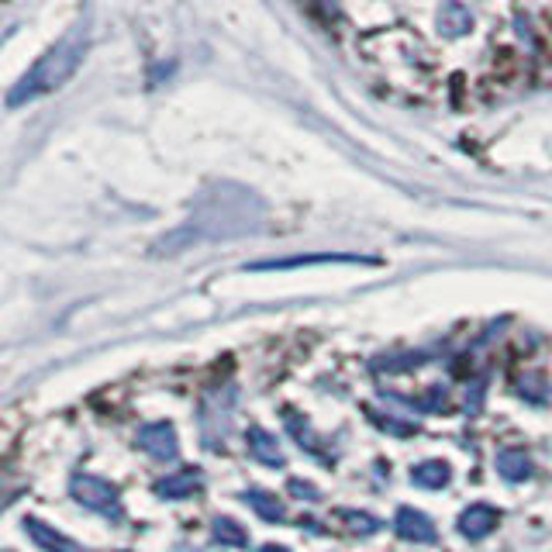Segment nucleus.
Segmentation results:
<instances>
[{
	"instance_id": "obj_1",
	"label": "nucleus",
	"mask_w": 552,
	"mask_h": 552,
	"mask_svg": "<svg viewBox=\"0 0 552 552\" xmlns=\"http://www.w3.org/2000/svg\"><path fill=\"white\" fill-rule=\"evenodd\" d=\"M90 28H94L90 14H80V18L73 21V28H69V32L59 38V42L52 45V49L45 52V56L38 59V63L28 69L18 83H14V90L7 94V107H21L28 101H38V97H45V94L63 90L66 83L80 73L83 59H87Z\"/></svg>"
},
{
	"instance_id": "obj_9",
	"label": "nucleus",
	"mask_w": 552,
	"mask_h": 552,
	"mask_svg": "<svg viewBox=\"0 0 552 552\" xmlns=\"http://www.w3.org/2000/svg\"><path fill=\"white\" fill-rule=\"evenodd\" d=\"M394 528H397V535H401L404 542H421V546H432V542H435L432 518H428L425 511H418V508H401V511H397Z\"/></svg>"
},
{
	"instance_id": "obj_14",
	"label": "nucleus",
	"mask_w": 552,
	"mask_h": 552,
	"mask_svg": "<svg viewBox=\"0 0 552 552\" xmlns=\"http://www.w3.org/2000/svg\"><path fill=\"white\" fill-rule=\"evenodd\" d=\"M242 501L249 504L263 521H283V501L276 494H270V490L249 487V490H242Z\"/></svg>"
},
{
	"instance_id": "obj_18",
	"label": "nucleus",
	"mask_w": 552,
	"mask_h": 552,
	"mask_svg": "<svg viewBox=\"0 0 552 552\" xmlns=\"http://www.w3.org/2000/svg\"><path fill=\"white\" fill-rule=\"evenodd\" d=\"M290 490H294L297 497H311V501H318V490H311V483H304V480H290Z\"/></svg>"
},
{
	"instance_id": "obj_3",
	"label": "nucleus",
	"mask_w": 552,
	"mask_h": 552,
	"mask_svg": "<svg viewBox=\"0 0 552 552\" xmlns=\"http://www.w3.org/2000/svg\"><path fill=\"white\" fill-rule=\"evenodd\" d=\"M69 494H73L76 504H83V508L94 511V515H104V518H111V521L125 518L121 490L114 487V483L94 477V473H76V477L69 480Z\"/></svg>"
},
{
	"instance_id": "obj_15",
	"label": "nucleus",
	"mask_w": 552,
	"mask_h": 552,
	"mask_svg": "<svg viewBox=\"0 0 552 552\" xmlns=\"http://www.w3.org/2000/svg\"><path fill=\"white\" fill-rule=\"evenodd\" d=\"M283 418H287V428H290V435H294V442H297V446H301V449H308L311 456L318 459L321 466H332V456H328V452L321 449V442H318V439H314V435H311L308 421H301V418H297L294 411H287V414H283Z\"/></svg>"
},
{
	"instance_id": "obj_6",
	"label": "nucleus",
	"mask_w": 552,
	"mask_h": 552,
	"mask_svg": "<svg viewBox=\"0 0 552 552\" xmlns=\"http://www.w3.org/2000/svg\"><path fill=\"white\" fill-rule=\"evenodd\" d=\"M321 263H377V259L356 256V252H311V256H290V259H266V263H249L245 270H252V273L301 270V266H321Z\"/></svg>"
},
{
	"instance_id": "obj_4",
	"label": "nucleus",
	"mask_w": 552,
	"mask_h": 552,
	"mask_svg": "<svg viewBox=\"0 0 552 552\" xmlns=\"http://www.w3.org/2000/svg\"><path fill=\"white\" fill-rule=\"evenodd\" d=\"M135 442H138V449L149 452V456L159 459V463H173V459H180V435H176V428L170 425V421L142 425Z\"/></svg>"
},
{
	"instance_id": "obj_16",
	"label": "nucleus",
	"mask_w": 552,
	"mask_h": 552,
	"mask_svg": "<svg viewBox=\"0 0 552 552\" xmlns=\"http://www.w3.org/2000/svg\"><path fill=\"white\" fill-rule=\"evenodd\" d=\"M470 25H473V18H470V7L466 4H459V0H446L442 4V11H439V28H442V35H466L470 32Z\"/></svg>"
},
{
	"instance_id": "obj_8",
	"label": "nucleus",
	"mask_w": 552,
	"mask_h": 552,
	"mask_svg": "<svg viewBox=\"0 0 552 552\" xmlns=\"http://www.w3.org/2000/svg\"><path fill=\"white\" fill-rule=\"evenodd\" d=\"M497 521H501V511L494 508V504H470V508L459 515V532L466 535L470 542L477 539H487L490 532L497 528Z\"/></svg>"
},
{
	"instance_id": "obj_10",
	"label": "nucleus",
	"mask_w": 552,
	"mask_h": 552,
	"mask_svg": "<svg viewBox=\"0 0 552 552\" xmlns=\"http://www.w3.org/2000/svg\"><path fill=\"white\" fill-rule=\"evenodd\" d=\"M201 470H194V466H183V470L170 473V477L156 480V494L166 497V501H183V497H194L197 490H201Z\"/></svg>"
},
{
	"instance_id": "obj_17",
	"label": "nucleus",
	"mask_w": 552,
	"mask_h": 552,
	"mask_svg": "<svg viewBox=\"0 0 552 552\" xmlns=\"http://www.w3.org/2000/svg\"><path fill=\"white\" fill-rule=\"evenodd\" d=\"M214 539L228 542V546H245L249 542V532L242 525H235L232 518H218L214 521Z\"/></svg>"
},
{
	"instance_id": "obj_13",
	"label": "nucleus",
	"mask_w": 552,
	"mask_h": 552,
	"mask_svg": "<svg viewBox=\"0 0 552 552\" xmlns=\"http://www.w3.org/2000/svg\"><path fill=\"white\" fill-rule=\"evenodd\" d=\"M532 459H528L525 449H504L497 452V477H501L504 483H521L532 477Z\"/></svg>"
},
{
	"instance_id": "obj_12",
	"label": "nucleus",
	"mask_w": 552,
	"mask_h": 552,
	"mask_svg": "<svg viewBox=\"0 0 552 552\" xmlns=\"http://www.w3.org/2000/svg\"><path fill=\"white\" fill-rule=\"evenodd\" d=\"M452 480L449 459H421L418 466H411V483L421 490H442Z\"/></svg>"
},
{
	"instance_id": "obj_11",
	"label": "nucleus",
	"mask_w": 552,
	"mask_h": 552,
	"mask_svg": "<svg viewBox=\"0 0 552 552\" xmlns=\"http://www.w3.org/2000/svg\"><path fill=\"white\" fill-rule=\"evenodd\" d=\"M245 446H249L252 459H259V463L270 466V470H280V466L287 463V459H283L280 442H276V435L266 432V428H259V425H252L249 432H245Z\"/></svg>"
},
{
	"instance_id": "obj_7",
	"label": "nucleus",
	"mask_w": 552,
	"mask_h": 552,
	"mask_svg": "<svg viewBox=\"0 0 552 552\" xmlns=\"http://www.w3.org/2000/svg\"><path fill=\"white\" fill-rule=\"evenodd\" d=\"M25 535L42 552H90L87 546H83V542L69 539L66 532H59V528L45 525L42 518H25Z\"/></svg>"
},
{
	"instance_id": "obj_2",
	"label": "nucleus",
	"mask_w": 552,
	"mask_h": 552,
	"mask_svg": "<svg viewBox=\"0 0 552 552\" xmlns=\"http://www.w3.org/2000/svg\"><path fill=\"white\" fill-rule=\"evenodd\" d=\"M249 207H259V201L252 194H242L239 201H204L201 211L180 228L173 232L170 239L159 242L163 252H176L190 242H201V239H228V235H239L245 228H252L249 218Z\"/></svg>"
},
{
	"instance_id": "obj_5",
	"label": "nucleus",
	"mask_w": 552,
	"mask_h": 552,
	"mask_svg": "<svg viewBox=\"0 0 552 552\" xmlns=\"http://www.w3.org/2000/svg\"><path fill=\"white\" fill-rule=\"evenodd\" d=\"M232 414H235V394H211L201 404V428H204V442L225 439L228 428H232Z\"/></svg>"
},
{
	"instance_id": "obj_19",
	"label": "nucleus",
	"mask_w": 552,
	"mask_h": 552,
	"mask_svg": "<svg viewBox=\"0 0 552 552\" xmlns=\"http://www.w3.org/2000/svg\"><path fill=\"white\" fill-rule=\"evenodd\" d=\"M259 552H290V549H283V546H263Z\"/></svg>"
}]
</instances>
